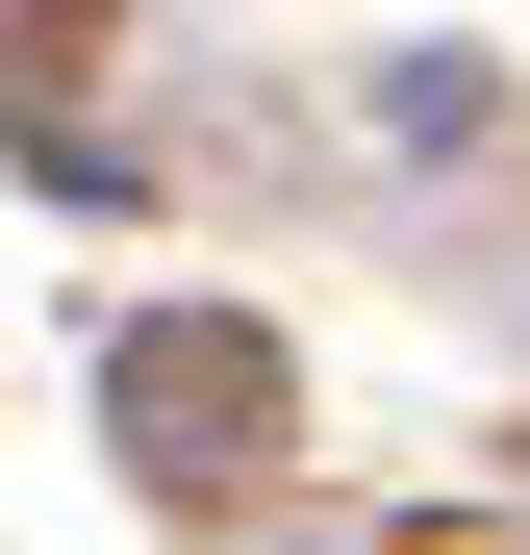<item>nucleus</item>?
I'll use <instances>...</instances> for the list:
<instances>
[{
	"mask_svg": "<svg viewBox=\"0 0 530 555\" xmlns=\"http://www.w3.org/2000/svg\"><path fill=\"white\" fill-rule=\"evenodd\" d=\"M127 454L152 480H253L279 454V353L253 328H127Z\"/></svg>",
	"mask_w": 530,
	"mask_h": 555,
	"instance_id": "nucleus-1",
	"label": "nucleus"
}]
</instances>
